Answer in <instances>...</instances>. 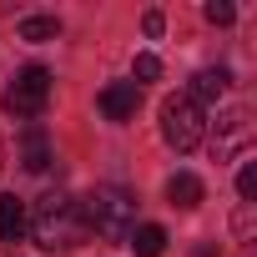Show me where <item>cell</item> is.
<instances>
[{"instance_id": "obj_1", "label": "cell", "mask_w": 257, "mask_h": 257, "mask_svg": "<svg viewBox=\"0 0 257 257\" xmlns=\"http://www.w3.org/2000/svg\"><path fill=\"white\" fill-rule=\"evenodd\" d=\"M26 232L36 237L41 252H76L86 242V217H81V202L66 197V192H46L31 212H26Z\"/></svg>"}, {"instance_id": "obj_2", "label": "cell", "mask_w": 257, "mask_h": 257, "mask_svg": "<svg viewBox=\"0 0 257 257\" xmlns=\"http://www.w3.org/2000/svg\"><path fill=\"white\" fill-rule=\"evenodd\" d=\"M81 217H86V232L96 227L106 242H126V237L137 232V192L106 182V187H96V192L86 197Z\"/></svg>"}, {"instance_id": "obj_3", "label": "cell", "mask_w": 257, "mask_h": 257, "mask_svg": "<svg viewBox=\"0 0 257 257\" xmlns=\"http://www.w3.org/2000/svg\"><path fill=\"white\" fill-rule=\"evenodd\" d=\"M162 137L172 152H197L202 137H207V111L182 91V96H167L162 101Z\"/></svg>"}, {"instance_id": "obj_4", "label": "cell", "mask_w": 257, "mask_h": 257, "mask_svg": "<svg viewBox=\"0 0 257 257\" xmlns=\"http://www.w3.org/2000/svg\"><path fill=\"white\" fill-rule=\"evenodd\" d=\"M51 86H56V81H51L46 66H21V71L11 76V86H6V111L36 121V116L46 111V101H51Z\"/></svg>"}, {"instance_id": "obj_5", "label": "cell", "mask_w": 257, "mask_h": 257, "mask_svg": "<svg viewBox=\"0 0 257 257\" xmlns=\"http://www.w3.org/2000/svg\"><path fill=\"white\" fill-rule=\"evenodd\" d=\"M252 137H257V126H252V111H222L217 116V132H212V157L217 162H232V157H247V147H252Z\"/></svg>"}, {"instance_id": "obj_6", "label": "cell", "mask_w": 257, "mask_h": 257, "mask_svg": "<svg viewBox=\"0 0 257 257\" xmlns=\"http://www.w3.org/2000/svg\"><path fill=\"white\" fill-rule=\"evenodd\" d=\"M96 106H101L106 121H132L137 106H142V86H132V81H111V86H101Z\"/></svg>"}, {"instance_id": "obj_7", "label": "cell", "mask_w": 257, "mask_h": 257, "mask_svg": "<svg viewBox=\"0 0 257 257\" xmlns=\"http://www.w3.org/2000/svg\"><path fill=\"white\" fill-rule=\"evenodd\" d=\"M227 81H232V76H227L222 66H207V71H197V76H192L187 96H192L197 106H212V101H222V96H227Z\"/></svg>"}, {"instance_id": "obj_8", "label": "cell", "mask_w": 257, "mask_h": 257, "mask_svg": "<svg viewBox=\"0 0 257 257\" xmlns=\"http://www.w3.org/2000/svg\"><path fill=\"white\" fill-rule=\"evenodd\" d=\"M56 157H51V142H46V132H41V126L31 121L26 126V137H21V167L26 172H46Z\"/></svg>"}, {"instance_id": "obj_9", "label": "cell", "mask_w": 257, "mask_h": 257, "mask_svg": "<svg viewBox=\"0 0 257 257\" xmlns=\"http://www.w3.org/2000/svg\"><path fill=\"white\" fill-rule=\"evenodd\" d=\"M202 197H207V187H202V177H197V172H177V177L167 182V202H172V207H182V212L202 207Z\"/></svg>"}, {"instance_id": "obj_10", "label": "cell", "mask_w": 257, "mask_h": 257, "mask_svg": "<svg viewBox=\"0 0 257 257\" xmlns=\"http://www.w3.org/2000/svg\"><path fill=\"white\" fill-rule=\"evenodd\" d=\"M21 237H26V202L0 197V242H21Z\"/></svg>"}, {"instance_id": "obj_11", "label": "cell", "mask_w": 257, "mask_h": 257, "mask_svg": "<svg viewBox=\"0 0 257 257\" xmlns=\"http://www.w3.org/2000/svg\"><path fill=\"white\" fill-rule=\"evenodd\" d=\"M126 242H132V252H137V257H162V252H167V232H162L157 222H142Z\"/></svg>"}, {"instance_id": "obj_12", "label": "cell", "mask_w": 257, "mask_h": 257, "mask_svg": "<svg viewBox=\"0 0 257 257\" xmlns=\"http://www.w3.org/2000/svg\"><path fill=\"white\" fill-rule=\"evenodd\" d=\"M16 31H21V41H56L61 36V21L56 16H26Z\"/></svg>"}, {"instance_id": "obj_13", "label": "cell", "mask_w": 257, "mask_h": 257, "mask_svg": "<svg viewBox=\"0 0 257 257\" xmlns=\"http://www.w3.org/2000/svg\"><path fill=\"white\" fill-rule=\"evenodd\" d=\"M237 197L252 207L257 202V162H242V172H237Z\"/></svg>"}, {"instance_id": "obj_14", "label": "cell", "mask_w": 257, "mask_h": 257, "mask_svg": "<svg viewBox=\"0 0 257 257\" xmlns=\"http://www.w3.org/2000/svg\"><path fill=\"white\" fill-rule=\"evenodd\" d=\"M132 76H137L132 86H142V81H157V76H162V61H157L152 51H142V56H137V66H132Z\"/></svg>"}, {"instance_id": "obj_15", "label": "cell", "mask_w": 257, "mask_h": 257, "mask_svg": "<svg viewBox=\"0 0 257 257\" xmlns=\"http://www.w3.org/2000/svg\"><path fill=\"white\" fill-rule=\"evenodd\" d=\"M202 16H207L212 26H232V21H237V11L227 6V0H207V11H202Z\"/></svg>"}, {"instance_id": "obj_16", "label": "cell", "mask_w": 257, "mask_h": 257, "mask_svg": "<svg viewBox=\"0 0 257 257\" xmlns=\"http://www.w3.org/2000/svg\"><path fill=\"white\" fill-rule=\"evenodd\" d=\"M162 26H167V21H162V11H147V21H142V31H147V36H152V41H157V36H162Z\"/></svg>"}, {"instance_id": "obj_17", "label": "cell", "mask_w": 257, "mask_h": 257, "mask_svg": "<svg viewBox=\"0 0 257 257\" xmlns=\"http://www.w3.org/2000/svg\"><path fill=\"white\" fill-rule=\"evenodd\" d=\"M0 167H6V147H0Z\"/></svg>"}, {"instance_id": "obj_18", "label": "cell", "mask_w": 257, "mask_h": 257, "mask_svg": "<svg viewBox=\"0 0 257 257\" xmlns=\"http://www.w3.org/2000/svg\"><path fill=\"white\" fill-rule=\"evenodd\" d=\"M0 257H11V252H0Z\"/></svg>"}]
</instances>
